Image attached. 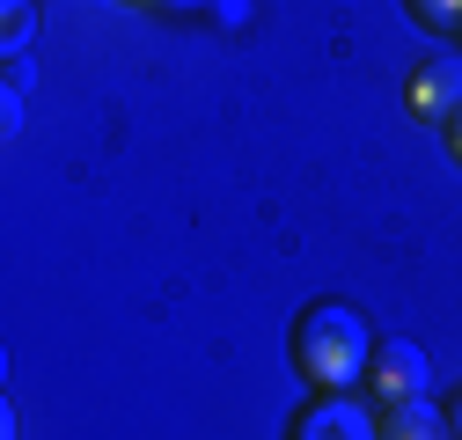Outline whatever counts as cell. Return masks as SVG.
Here are the masks:
<instances>
[{
	"label": "cell",
	"mask_w": 462,
	"mask_h": 440,
	"mask_svg": "<svg viewBox=\"0 0 462 440\" xmlns=\"http://www.w3.org/2000/svg\"><path fill=\"white\" fill-rule=\"evenodd\" d=\"M162 8H177V0H162Z\"/></svg>",
	"instance_id": "cell-11"
},
{
	"label": "cell",
	"mask_w": 462,
	"mask_h": 440,
	"mask_svg": "<svg viewBox=\"0 0 462 440\" xmlns=\"http://www.w3.org/2000/svg\"><path fill=\"white\" fill-rule=\"evenodd\" d=\"M30 23H37L30 0H8V51H23V44H30Z\"/></svg>",
	"instance_id": "cell-7"
},
{
	"label": "cell",
	"mask_w": 462,
	"mask_h": 440,
	"mask_svg": "<svg viewBox=\"0 0 462 440\" xmlns=\"http://www.w3.org/2000/svg\"><path fill=\"white\" fill-rule=\"evenodd\" d=\"M367 381H374V397H382V404H411V397H426L433 367H426V353H419L411 338H382V345H374Z\"/></svg>",
	"instance_id": "cell-3"
},
{
	"label": "cell",
	"mask_w": 462,
	"mask_h": 440,
	"mask_svg": "<svg viewBox=\"0 0 462 440\" xmlns=\"http://www.w3.org/2000/svg\"><path fill=\"white\" fill-rule=\"evenodd\" d=\"M448 426H455V440H462V397H455V418H448Z\"/></svg>",
	"instance_id": "cell-10"
},
{
	"label": "cell",
	"mask_w": 462,
	"mask_h": 440,
	"mask_svg": "<svg viewBox=\"0 0 462 440\" xmlns=\"http://www.w3.org/2000/svg\"><path fill=\"white\" fill-rule=\"evenodd\" d=\"M411 15H419V30L462 44V0H411Z\"/></svg>",
	"instance_id": "cell-6"
},
{
	"label": "cell",
	"mask_w": 462,
	"mask_h": 440,
	"mask_svg": "<svg viewBox=\"0 0 462 440\" xmlns=\"http://www.w3.org/2000/svg\"><path fill=\"white\" fill-rule=\"evenodd\" d=\"M448 154L462 161V110H455V118H448Z\"/></svg>",
	"instance_id": "cell-9"
},
{
	"label": "cell",
	"mask_w": 462,
	"mask_h": 440,
	"mask_svg": "<svg viewBox=\"0 0 462 440\" xmlns=\"http://www.w3.org/2000/svg\"><path fill=\"white\" fill-rule=\"evenodd\" d=\"M403 103H411V118L448 125L462 110V51H426L411 67V81H403Z\"/></svg>",
	"instance_id": "cell-2"
},
{
	"label": "cell",
	"mask_w": 462,
	"mask_h": 440,
	"mask_svg": "<svg viewBox=\"0 0 462 440\" xmlns=\"http://www.w3.org/2000/svg\"><path fill=\"white\" fill-rule=\"evenodd\" d=\"M382 440H455V426L426 397H411V404H389L382 411Z\"/></svg>",
	"instance_id": "cell-5"
},
{
	"label": "cell",
	"mask_w": 462,
	"mask_h": 440,
	"mask_svg": "<svg viewBox=\"0 0 462 440\" xmlns=\"http://www.w3.org/2000/svg\"><path fill=\"white\" fill-rule=\"evenodd\" d=\"M374 330L345 308V301H316L301 323H294V367H301V381L309 390H323V397H345L353 381H367V367H374Z\"/></svg>",
	"instance_id": "cell-1"
},
{
	"label": "cell",
	"mask_w": 462,
	"mask_h": 440,
	"mask_svg": "<svg viewBox=\"0 0 462 440\" xmlns=\"http://www.w3.org/2000/svg\"><path fill=\"white\" fill-rule=\"evenodd\" d=\"M30 81H37L30 74V51H8V96H30Z\"/></svg>",
	"instance_id": "cell-8"
},
{
	"label": "cell",
	"mask_w": 462,
	"mask_h": 440,
	"mask_svg": "<svg viewBox=\"0 0 462 440\" xmlns=\"http://www.w3.org/2000/svg\"><path fill=\"white\" fill-rule=\"evenodd\" d=\"M294 440H382V426L353 404V397H316L294 418Z\"/></svg>",
	"instance_id": "cell-4"
}]
</instances>
